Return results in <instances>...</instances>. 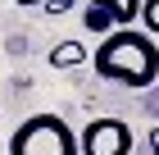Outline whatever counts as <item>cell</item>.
<instances>
[{"label": "cell", "instance_id": "obj_1", "mask_svg": "<svg viewBox=\"0 0 159 155\" xmlns=\"http://www.w3.org/2000/svg\"><path fill=\"white\" fill-rule=\"evenodd\" d=\"M91 69L105 82H123V87L146 91L159 78V46L141 27H118V32L100 36V46L91 50Z\"/></svg>", "mask_w": 159, "mask_h": 155}, {"label": "cell", "instance_id": "obj_2", "mask_svg": "<svg viewBox=\"0 0 159 155\" xmlns=\"http://www.w3.org/2000/svg\"><path fill=\"white\" fill-rule=\"evenodd\" d=\"M9 155H82V146H77V132L59 114H32L14 128Z\"/></svg>", "mask_w": 159, "mask_h": 155}, {"label": "cell", "instance_id": "obj_3", "mask_svg": "<svg viewBox=\"0 0 159 155\" xmlns=\"http://www.w3.org/2000/svg\"><path fill=\"white\" fill-rule=\"evenodd\" d=\"M77 146H82V155H132V128L114 114H105L77 132Z\"/></svg>", "mask_w": 159, "mask_h": 155}, {"label": "cell", "instance_id": "obj_4", "mask_svg": "<svg viewBox=\"0 0 159 155\" xmlns=\"http://www.w3.org/2000/svg\"><path fill=\"white\" fill-rule=\"evenodd\" d=\"M141 5H146V0H86L82 23H86V32L109 36V32H118V27H132L136 18H141Z\"/></svg>", "mask_w": 159, "mask_h": 155}, {"label": "cell", "instance_id": "obj_5", "mask_svg": "<svg viewBox=\"0 0 159 155\" xmlns=\"http://www.w3.org/2000/svg\"><path fill=\"white\" fill-rule=\"evenodd\" d=\"M77 64H86V46L77 36H64L59 46L50 50V69H77Z\"/></svg>", "mask_w": 159, "mask_h": 155}, {"label": "cell", "instance_id": "obj_6", "mask_svg": "<svg viewBox=\"0 0 159 155\" xmlns=\"http://www.w3.org/2000/svg\"><path fill=\"white\" fill-rule=\"evenodd\" d=\"M141 32L159 36V0H146V5H141Z\"/></svg>", "mask_w": 159, "mask_h": 155}, {"label": "cell", "instance_id": "obj_7", "mask_svg": "<svg viewBox=\"0 0 159 155\" xmlns=\"http://www.w3.org/2000/svg\"><path fill=\"white\" fill-rule=\"evenodd\" d=\"M77 0H46V14H64V9H73Z\"/></svg>", "mask_w": 159, "mask_h": 155}, {"label": "cell", "instance_id": "obj_8", "mask_svg": "<svg viewBox=\"0 0 159 155\" xmlns=\"http://www.w3.org/2000/svg\"><path fill=\"white\" fill-rule=\"evenodd\" d=\"M146 146H150V151L159 155V123H155V128H150V137H146Z\"/></svg>", "mask_w": 159, "mask_h": 155}, {"label": "cell", "instance_id": "obj_9", "mask_svg": "<svg viewBox=\"0 0 159 155\" xmlns=\"http://www.w3.org/2000/svg\"><path fill=\"white\" fill-rule=\"evenodd\" d=\"M146 109H150V114H159V91H150V96H146Z\"/></svg>", "mask_w": 159, "mask_h": 155}, {"label": "cell", "instance_id": "obj_10", "mask_svg": "<svg viewBox=\"0 0 159 155\" xmlns=\"http://www.w3.org/2000/svg\"><path fill=\"white\" fill-rule=\"evenodd\" d=\"M14 5H46V0H14Z\"/></svg>", "mask_w": 159, "mask_h": 155}]
</instances>
